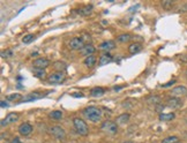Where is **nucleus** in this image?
Returning <instances> with one entry per match:
<instances>
[{
    "instance_id": "nucleus-32",
    "label": "nucleus",
    "mask_w": 187,
    "mask_h": 143,
    "mask_svg": "<svg viewBox=\"0 0 187 143\" xmlns=\"http://www.w3.org/2000/svg\"><path fill=\"white\" fill-rule=\"evenodd\" d=\"M176 83V80H171V81H169L168 83H165V84H162L161 87L162 88H168V87H171L172 84H174Z\"/></svg>"
},
{
    "instance_id": "nucleus-37",
    "label": "nucleus",
    "mask_w": 187,
    "mask_h": 143,
    "mask_svg": "<svg viewBox=\"0 0 187 143\" xmlns=\"http://www.w3.org/2000/svg\"><path fill=\"white\" fill-rule=\"evenodd\" d=\"M122 143H134L133 141H125V142H122Z\"/></svg>"
},
{
    "instance_id": "nucleus-11",
    "label": "nucleus",
    "mask_w": 187,
    "mask_h": 143,
    "mask_svg": "<svg viewBox=\"0 0 187 143\" xmlns=\"http://www.w3.org/2000/svg\"><path fill=\"white\" fill-rule=\"evenodd\" d=\"M32 132V126L28 122H23L21 125L19 126V133L23 136H28Z\"/></svg>"
},
{
    "instance_id": "nucleus-7",
    "label": "nucleus",
    "mask_w": 187,
    "mask_h": 143,
    "mask_svg": "<svg viewBox=\"0 0 187 143\" xmlns=\"http://www.w3.org/2000/svg\"><path fill=\"white\" fill-rule=\"evenodd\" d=\"M19 119V114L16 112H12V113H8L6 117L1 120V127H5V126L9 125V124H13V122H15L16 120Z\"/></svg>"
},
{
    "instance_id": "nucleus-5",
    "label": "nucleus",
    "mask_w": 187,
    "mask_h": 143,
    "mask_svg": "<svg viewBox=\"0 0 187 143\" xmlns=\"http://www.w3.org/2000/svg\"><path fill=\"white\" fill-rule=\"evenodd\" d=\"M50 132H51V134H52L57 140H59V141H64V140L66 139V132L60 126H53V127H51Z\"/></svg>"
},
{
    "instance_id": "nucleus-10",
    "label": "nucleus",
    "mask_w": 187,
    "mask_h": 143,
    "mask_svg": "<svg viewBox=\"0 0 187 143\" xmlns=\"http://www.w3.org/2000/svg\"><path fill=\"white\" fill-rule=\"evenodd\" d=\"M166 106L171 108H179L183 106V102L177 97H170L166 99Z\"/></svg>"
},
{
    "instance_id": "nucleus-34",
    "label": "nucleus",
    "mask_w": 187,
    "mask_h": 143,
    "mask_svg": "<svg viewBox=\"0 0 187 143\" xmlns=\"http://www.w3.org/2000/svg\"><path fill=\"white\" fill-rule=\"evenodd\" d=\"M163 108H164V106H163V105H162V104H159V105H157L156 110H157V111H158V112H159V111H162Z\"/></svg>"
},
{
    "instance_id": "nucleus-33",
    "label": "nucleus",
    "mask_w": 187,
    "mask_h": 143,
    "mask_svg": "<svg viewBox=\"0 0 187 143\" xmlns=\"http://www.w3.org/2000/svg\"><path fill=\"white\" fill-rule=\"evenodd\" d=\"M0 105H1V107H8V104H7L6 100H1V102H0Z\"/></svg>"
},
{
    "instance_id": "nucleus-18",
    "label": "nucleus",
    "mask_w": 187,
    "mask_h": 143,
    "mask_svg": "<svg viewBox=\"0 0 187 143\" xmlns=\"http://www.w3.org/2000/svg\"><path fill=\"white\" fill-rule=\"evenodd\" d=\"M104 92H105V90L103 89V88L95 87L90 90V95H91L92 97H100V96L104 95Z\"/></svg>"
},
{
    "instance_id": "nucleus-12",
    "label": "nucleus",
    "mask_w": 187,
    "mask_h": 143,
    "mask_svg": "<svg viewBox=\"0 0 187 143\" xmlns=\"http://www.w3.org/2000/svg\"><path fill=\"white\" fill-rule=\"evenodd\" d=\"M170 94L172 95V97H177V96H186L187 95V88L179 86V87L173 88L172 90L170 91Z\"/></svg>"
},
{
    "instance_id": "nucleus-24",
    "label": "nucleus",
    "mask_w": 187,
    "mask_h": 143,
    "mask_svg": "<svg viewBox=\"0 0 187 143\" xmlns=\"http://www.w3.org/2000/svg\"><path fill=\"white\" fill-rule=\"evenodd\" d=\"M128 120H130V114H128V113H124V114L119 116V117L116 119L117 124H126Z\"/></svg>"
},
{
    "instance_id": "nucleus-25",
    "label": "nucleus",
    "mask_w": 187,
    "mask_h": 143,
    "mask_svg": "<svg viewBox=\"0 0 187 143\" xmlns=\"http://www.w3.org/2000/svg\"><path fill=\"white\" fill-rule=\"evenodd\" d=\"M23 97H22L20 94H11V95H8L7 97H6V99L7 100H12V102H20V100L22 99Z\"/></svg>"
},
{
    "instance_id": "nucleus-3",
    "label": "nucleus",
    "mask_w": 187,
    "mask_h": 143,
    "mask_svg": "<svg viewBox=\"0 0 187 143\" xmlns=\"http://www.w3.org/2000/svg\"><path fill=\"white\" fill-rule=\"evenodd\" d=\"M100 129L103 130L104 133H108V134H116L118 132V125L117 122L111 121V120H106V121H104L102 124Z\"/></svg>"
},
{
    "instance_id": "nucleus-4",
    "label": "nucleus",
    "mask_w": 187,
    "mask_h": 143,
    "mask_svg": "<svg viewBox=\"0 0 187 143\" xmlns=\"http://www.w3.org/2000/svg\"><path fill=\"white\" fill-rule=\"evenodd\" d=\"M65 74L62 72H54V73H51L48 76V81L52 84H60L65 81Z\"/></svg>"
},
{
    "instance_id": "nucleus-8",
    "label": "nucleus",
    "mask_w": 187,
    "mask_h": 143,
    "mask_svg": "<svg viewBox=\"0 0 187 143\" xmlns=\"http://www.w3.org/2000/svg\"><path fill=\"white\" fill-rule=\"evenodd\" d=\"M32 66H34V68H38V69H45L46 67L50 66V61L48 59H45V58H38V59H36L34 60L32 62Z\"/></svg>"
},
{
    "instance_id": "nucleus-20",
    "label": "nucleus",
    "mask_w": 187,
    "mask_h": 143,
    "mask_svg": "<svg viewBox=\"0 0 187 143\" xmlns=\"http://www.w3.org/2000/svg\"><path fill=\"white\" fill-rule=\"evenodd\" d=\"M174 113H161L159 114V120L161 121H171V120H173L174 119Z\"/></svg>"
},
{
    "instance_id": "nucleus-29",
    "label": "nucleus",
    "mask_w": 187,
    "mask_h": 143,
    "mask_svg": "<svg viewBox=\"0 0 187 143\" xmlns=\"http://www.w3.org/2000/svg\"><path fill=\"white\" fill-rule=\"evenodd\" d=\"M162 7L166 11H169L173 7V1L172 0H165V1H162Z\"/></svg>"
},
{
    "instance_id": "nucleus-9",
    "label": "nucleus",
    "mask_w": 187,
    "mask_h": 143,
    "mask_svg": "<svg viewBox=\"0 0 187 143\" xmlns=\"http://www.w3.org/2000/svg\"><path fill=\"white\" fill-rule=\"evenodd\" d=\"M44 97V94L42 92H38V91H35V92H30V94H28L26 97H23L19 103H26V102H31V100H36V99H39V98H42Z\"/></svg>"
},
{
    "instance_id": "nucleus-22",
    "label": "nucleus",
    "mask_w": 187,
    "mask_h": 143,
    "mask_svg": "<svg viewBox=\"0 0 187 143\" xmlns=\"http://www.w3.org/2000/svg\"><path fill=\"white\" fill-rule=\"evenodd\" d=\"M147 103H149V104L159 105L161 104V97H159V96H156V95L149 96L148 98H147Z\"/></svg>"
},
{
    "instance_id": "nucleus-31",
    "label": "nucleus",
    "mask_w": 187,
    "mask_h": 143,
    "mask_svg": "<svg viewBox=\"0 0 187 143\" xmlns=\"http://www.w3.org/2000/svg\"><path fill=\"white\" fill-rule=\"evenodd\" d=\"M14 53L12 50H6V51H2L1 52V57L2 58H11V57H13Z\"/></svg>"
},
{
    "instance_id": "nucleus-2",
    "label": "nucleus",
    "mask_w": 187,
    "mask_h": 143,
    "mask_svg": "<svg viewBox=\"0 0 187 143\" xmlns=\"http://www.w3.org/2000/svg\"><path fill=\"white\" fill-rule=\"evenodd\" d=\"M73 125H74L75 127L76 133L80 134L81 136H87V135L89 134V128H88L87 124L83 121L82 119L74 118V119H73Z\"/></svg>"
},
{
    "instance_id": "nucleus-28",
    "label": "nucleus",
    "mask_w": 187,
    "mask_h": 143,
    "mask_svg": "<svg viewBox=\"0 0 187 143\" xmlns=\"http://www.w3.org/2000/svg\"><path fill=\"white\" fill-rule=\"evenodd\" d=\"M35 38H36L35 35H32V34H28V35H26L23 38H22V42H23L24 44H29V43H31L32 40H35Z\"/></svg>"
},
{
    "instance_id": "nucleus-36",
    "label": "nucleus",
    "mask_w": 187,
    "mask_h": 143,
    "mask_svg": "<svg viewBox=\"0 0 187 143\" xmlns=\"http://www.w3.org/2000/svg\"><path fill=\"white\" fill-rule=\"evenodd\" d=\"M72 96H73V97H83V94H81V92L79 94L78 92V94H73Z\"/></svg>"
},
{
    "instance_id": "nucleus-13",
    "label": "nucleus",
    "mask_w": 187,
    "mask_h": 143,
    "mask_svg": "<svg viewBox=\"0 0 187 143\" xmlns=\"http://www.w3.org/2000/svg\"><path fill=\"white\" fill-rule=\"evenodd\" d=\"M95 51H96V48L92 46L91 44H88V45H84V46L80 50V53L87 58V57L89 56H92V54L95 53Z\"/></svg>"
},
{
    "instance_id": "nucleus-14",
    "label": "nucleus",
    "mask_w": 187,
    "mask_h": 143,
    "mask_svg": "<svg viewBox=\"0 0 187 143\" xmlns=\"http://www.w3.org/2000/svg\"><path fill=\"white\" fill-rule=\"evenodd\" d=\"M116 48V43L113 42V40H105L103 43L100 45V50L102 51H106V52H109L111 50Z\"/></svg>"
},
{
    "instance_id": "nucleus-1",
    "label": "nucleus",
    "mask_w": 187,
    "mask_h": 143,
    "mask_svg": "<svg viewBox=\"0 0 187 143\" xmlns=\"http://www.w3.org/2000/svg\"><path fill=\"white\" fill-rule=\"evenodd\" d=\"M82 114L84 116V118L92 122H98L102 119L103 112L100 111V108L96 107V106H88V107L83 108Z\"/></svg>"
},
{
    "instance_id": "nucleus-27",
    "label": "nucleus",
    "mask_w": 187,
    "mask_h": 143,
    "mask_svg": "<svg viewBox=\"0 0 187 143\" xmlns=\"http://www.w3.org/2000/svg\"><path fill=\"white\" fill-rule=\"evenodd\" d=\"M49 117L52 118V119H56V120H59L62 118V112L61 111H52V112L49 113Z\"/></svg>"
},
{
    "instance_id": "nucleus-30",
    "label": "nucleus",
    "mask_w": 187,
    "mask_h": 143,
    "mask_svg": "<svg viewBox=\"0 0 187 143\" xmlns=\"http://www.w3.org/2000/svg\"><path fill=\"white\" fill-rule=\"evenodd\" d=\"M162 143H178L177 136H168L164 140H162Z\"/></svg>"
},
{
    "instance_id": "nucleus-35",
    "label": "nucleus",
    "mask_w": 187,
    "mask_h": 143,
    "mask_svg": "<svg viewBox=\"0 0 187 143\" xmlns=\"http://www.w3.org/2000/svg\"><path fill=\"white\" fill-rule=\"evenodd\" d=\"M12 143H22V142L20 141V139H19V137H15V139H13Z\"/></svg>"
},
{
    "instance_id": "nucleus-15",
    "label": "nucleus",
    "mask_w": 187,
    "mask_h": 143,
    "mask_svg": "<svg viewBox=\"0 0 187 143\" xmlns=\"http://www.w3.org/2000/svg\"><path fill=\"white\" fill-rule=\"evenodd\" d=\"M112 60H113L112 56H111L109 52H106V53H104V54H102V56H100V61H98V65L105 66V65H108V64H110V62H112Z\"/></svg>"
},
{
    "instance_id": "nucleus-16",
    "label": "nucleus",
    "mask_w": 187,
    "mask_h": 143,
    "mask_svg": "<svg viewBox=\"0 0 187 143\" xmlns=\"http://www.w3.org/2000/svg\"><path fill=\"white\" fill-rule=\"evenodd\" d=\"M79 14H81L83 16H87V15H90L92 13V5H86L83 6L82 8H80L78 11Z\"/></svg>"
},
{
    "instance_id": "nucleus-19",
    "label": "nucleus",
    "mask_w": 187,
    "mask_h": 143,
    "mask_svg": "<svg viewBox=\"0 0 187 143\" xmlns=\"http://www.w3.org/2000/svg\"><path fill=\"white\" fill-rule=\"evenodd\" d=\"M96 61H97V59H96V57L92 54V56L87 57V58L84 59V61H83V64L87 66V67H94L96 64Z\"/></svg>"
},
{
    "instance_id": "nucleus-17",
    "label": "nucleus",
    "mask_w": 187,
    "mask_h": 143,
    "mask_svg": "<svg viewBox=\"0 0 187 143\" xmlns=\"http://www.w3.org/2000/svg\"><path fill=\"white\" fill-rule=\"evenodd\" d=\"M53 68L56 69V72H62L64 73L67 68V66L62 61H56V62H53Z\"/></svg>"
},
{
    "instance_id": "nucleus-39",
    "label": "nucleus",
    "mask_w": 187,
    "mask_h": 143,
    "mask_svg": "<svg viewBox=\"0 0 187 143\" xmlns=\"http://www.w3.org/2000/svg\"><path fill=\"white\" fill-rule=\"evenodd\" d=\"M178 143H179V142H178Z\"/></svg>"
},
{
    "instance_id": "nucleus-23",
    "label": "nucleus",
    "mask_w": 187,
    "mask_h": 143,
    "mask_svg": "<svg viewBox=\"0 0 187 143\" xmlns=\"http://www.w3.org/2000/svg\"><path fill=\"white\" fill-rule=\"evenodd\" d=\"M132 39V36L130 34H121L117 37V40L119 43H127Z\"/></svg>"
},
{
    "instance_id": "nucleus-38",
    "label": "nucleus",
    "mask_w": 187,
    "mask_h": 143,
    "mask_svg": "<svg viewBox=\"0 0 187 143\" xmlns=\"http://www.w3.org/2000/svg\"><path fill=\"white\" fill-rule=\"evenodd\" d=\"M185 74H186V76H187V70H186V73H185Z\"/></svg>"
},
{
    "instance_id": "nucleus-26",
    "label": "nucleus",
    "mask_w": 187,
    "mask_h": 143,
    "mask_svg": "<svg viewBox=\"0 0 187 143\" xmlns=\"http://www.w3.org/2000/svg\"><path fill=\"white\" fill-rule=\"evenodd\" d=\"M32 73H34V75H35L36 78H44L45 76H46V73H45V70L44 69L34 68V69H32Z\"/></svg>"
},
{
    "instance_id": "nucleus-6",
    "label": "nucleus",
    "mask_w": 187,
    "mask_h": 143,
    "mask_svg": "<svg viewBox=\"0 0 187 143\" xmlns=\"http://www.w3.org/2000/svg\"><path fill=\"white\" fill-rule=\"evenodd\" d=\"M68 46H70V48L73 50V51H78V50L80 51V50L84 46V42H83V39L80 38V37H74V38L70 39Z\"/></svg>"
},
{
    "instance_id": "nucleus-21",
    "label": "nucleus",
    "mask_w": 187,
    "mask_h": 143,
    "mask_svg": "<svg viewBox=\"0 0 187 143\" xmlns=\"http://www.w3.org/2000/svg\"><path fill=\"white\" fill-rule=\"evenodd\" d=\"M141 48H141V45H140V44L133 43L128 46V52L131 53V54H135V53L140 52V51H141Z\"/></svg>"
}]
</instances>
